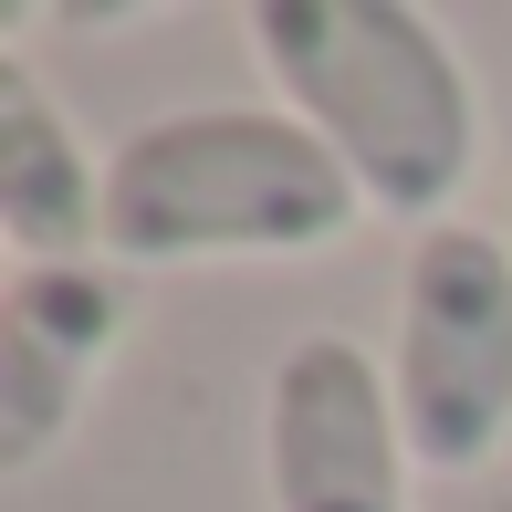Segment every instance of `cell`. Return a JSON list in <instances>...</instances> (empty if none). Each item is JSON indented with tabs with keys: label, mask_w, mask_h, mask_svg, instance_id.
I'll list each match as a JSON object with an SVG mask.
<instances>
[{
	"label": "cell",
	"mask_w": 512,
	"mask_h": 512,
	"mask_svg": "<svg viewBox=\"0 0 512 512\" xmlns=\"http://www.w3.org/2000/svg\"><path fill=\"white\" fill-rule=\"evenodd\" d=\"M251 63L272 105L304 115L345 178L366 189V220L439 230L481 168V95L450 21L408 0H262Z\"/></svg>",
	"instance_id": "cell-1"
},
{
	"label": "cell",
	"mask_w": 512,
	"mask_h": 512,
	"mask_svg": "<svg viewBox=\"0 0 512 512\" xmlns=\"http://www.w3.org/2000/svg\"><path fill=\"white\" fill-rule=\"evenodd\" d=\"M366 220V189L283 105H178L105 147V262H304Z\"/></svg>",
	"instance_id": "cell-2"
},
{
	"label": "cell",
	"mask_w": 512,
	"mask_h": 512,
	"mask_svg": "<svg viewBox=\"0 0 512 512\" xmlns=\"http://www.w3.org/2000/svg\"><path fill=\"white\" fill-rule=\"evenodd\" d=\"M418 471H492L512 450V241L481 220H439L408 241L398 335H387Z\"/></svg>",
	"instance_id": "cell-3"
},
{
	"label": "cell",
	"mask_w": 512,
	"mask_h": 512,
	"mask_svg": "<svg viewBox=\"0 0 512 512\" xmlns=\"http://www.w3.org/2000/svg\"><path fill=\"white\" fill-rule=\"evenodd\" d=\"M418 450L387 356L335 324L293 335L262 377V502L272 512H418Z\"/></svg>",
	"instance_id": "cell-4"
},
{
	"label": "cell",
	"mask_w": 512,
	"mask_h": 512,
	"mask_svg": "<svg viewBox=\"0 0 512 512\" xmlns=\"http://www.w3.org/2000/svg\"><path fill=\"white\" fill-rule=\"evenodd\" d=\"M136 324L115 262H11L0 283V471H42Z\"/></svg>",
	"instance_id": "cell-5"
},
{
	"label": "cell",
	"mask_w": 512,
	"mask_h": 512,
	"mask_svg": "<svg viewBox=\"0 0 512 512\" xmlns=\"http://www.w3.org/2000/svg\"><path fill=\"white\" fill-rule=\"evenodd\" d=\"M0 241L11 262H105V168L21 53H0Z\"/></svg>",
	"instance_id": "cell-6"
}]
</instances>
